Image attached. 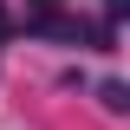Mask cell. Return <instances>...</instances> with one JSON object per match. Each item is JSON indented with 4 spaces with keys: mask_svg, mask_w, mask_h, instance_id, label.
Wrapping results in <instances>:
<instances>
[{
    "mask_svg": "<svg viewBox=\"0 0 130 130\" xmlns=\"http://www.w3.org/2000/svg\"><path fill=\"white\" fill-rule=\"evenodd\" d=\"M0 32H7V13H0Z\"/></svg>",
    "mask_w": 130,
    "mask_h": 130,
    "instance_id": "obj_2",
    "label": "cell"
},
{
    "mask_svg": "<svg viewBox=\"0 0 130 130\" xmlns=\"http://www.w3.org/2000/svg\"><path fill=\"white\" fill-rule=\"evenodd\" d=\"M32 32H59V39H78V20H65V13H52V7H39V13H32Z\"/></svg>",
    "mask_w": 130,
    "mask_h": 130,
    "instance_id": "obj_1",
    "label": "cell"
}]
</instances>
